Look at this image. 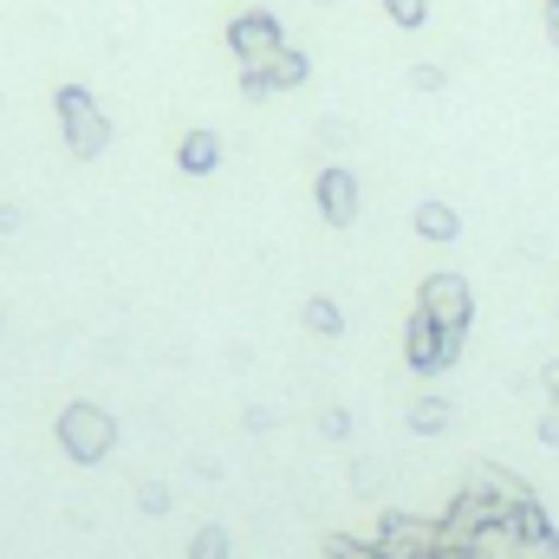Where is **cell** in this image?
Segmentation results:
<instances>
[{"label":"cell","instance_id":"6da1fadb","mask_svg":"<svg viewBox=\"0 0 559 559\" xmlns=\"http://www.w3.org/2000/svg\"><path fill=\"white\" fill-rule=\"evenodd\" d=\"M52 118H59V138H66V150H72L79 163L105 156V143H111V118H105V105H98L85 85H59V92H52Z\"/></svg>","mask_w":559,"mask_h":559},{"label":"cell","instance_id":"7a4b0ae2","mask_svg":"<svg viewBox=\"0 0 559 559\" xmlns=\"http://www.w3.org/2000/svg\"><path fill=\"white\" fill-rule=\"evenodd\" d=\"M59 449L79 462V468H92V462H105L111 449H118V417L105 411V404H66L59 411Z\"/></svg>","mask_w":559,"mask_h":559},{"label":"cell","instance_id":"3957f363","mask_svg":"<svg viewBox=\"0 0 559 559\" xmlns=\"http://www.w3.org/2000/svg\"><path fill=\"white\" fill-rule=\"evenodd\" d=\"M462 338H468V332H449V325H436L429 312H411V325H404V358H411V371H449V365L462 358Z\"/></svg>","mask_w":559,"mask_h":559},{"label":"cell","instance_id":"277c9868","mask_svg":"<svg viewBox=\"0 0 559 559\" xmlns=\"http://www.w3.org/2000/svg\"><path fill=\"white\" fill-rule=\"evenodd\" d=\"M222 39H228V52H235L241 66H267L280 46H286V33H280V13H267V7H248V13H235Z\"/></svg>","mask_w":559,"mask_h":559},{"label":"cell","instance_id":"5b68a950","mask_svg":"<svg viewBox=\"0 0 559 559\" xmlns=\"http://www.w3.org/2000/svg\"><path fill=\"white\" fill-rule=\"evenodd\" d=\"M417 312H429V319L449 325V332H468V319H475V293H468V280L462 274H429L417 286Z\"/></svg>","mask_w":559,"mask_h":559},{"label":"cell","instance_id":"8992f818","mask_svg":"<svg viewBox=\"0 0 559 559\" xmlns=\"http://www.w3.org/2000/svg\"><path fill=\"white\" fill-rule=\"evenodd\" d=\"M312 79V59L299 46H280L267 66H241V98H274V92H299Z\"/></svg>","mask_w":559,"mask_h":559},{"label":"cell","instance_id":"52a82bcc","mask_svg":"<svg viewBox=\"0 0 559 559\" xmlns=\"http://www.w3.org/2000/svg\"><path fill=\"white\" fill-rule=\"evenodd\" d=\"M442 547V534H436V521H411V514H384L378 521V554L384 559H429Z\"/></svg>","mask_w":559,"mask_h":559},{"label":"cell","instance_id":"ba28073f","mask_svg":"<svg viewBox=\"0 0 559 559\" xmlns=\"http://www.w3.org/2000/svg\"><path fill=\"white\" fill-rule=\"evenodd\" d=\"M312 202H319V215H325L332 228H352V222H358V176H352L345 163L319 169V176H312Z\"/></svg>","mask_w":559,"mask_h":559},{"label":"cell","instance_id":"9c48e42d","mask_svg":"<svg viewBox=\"0 0 559 559\" xmlns=\"http://www.w3.org/2000/svg\"><path fill=\"white\" fill-rule=\"evenodd\" d=\"M176 169H182V176H215V169H222V138H215V131H182Z\"/></svg>","mask_w":559,"mask_h":559},{"label":"cell","instance_id":"30bf717a","mask_svg":"<svg viewBox=\"0 0 559 559\" xmlns=\"http://www.w3.org/2000/svg\"><path fill=\"white\" fill-rule=\"evenodd\" d=\"M411 228H417L423 241H436V248H442V241H455V235H462V215H455L449 202H436V195H429V202H417Z\"/></svg>","mask_w":559,"mask_h":559},{"label":"cell","instance_id":"8fae6325","mask_svg":"<svg viewBox=\"0 0 559 559\" xmlns=\"http://www.w3.org/2000/svg\"><path fill=\"white\" fill-rule=\"evenodd\" d=\"M468 488H481V495H495V501H508V508L534 501V495H527V481H514V475H508V468H495V462H481V468L468 475Z\"/></svg>","mask_w":559,"mask_h":559},{"label":"cell","instance_id":"7c38bea8","mask_svg":"<svg viewBox=\"0 0 559 559\" xmlns=\"http://www.w3.org/2000/svg\"><path fill=\"white\" fill-rule=\"evenodd\" d=\"M306 332H319V338H338V332H345V312H338V299L312 293V299H306Z\"/></svg>","mask_w":559,"mask_h":559},{"label":"cell","instance_id":"4fadbf2b","mask_svg":"<svg viewBox=\"0 0 559 559\" xmlns=\"http://www.w3.org/2000/svg\"><path fill=\"white\" fill-rule=\"evenodd\" d=\"M411 429H417V436H442V429H449V404H442V397H417V404H411Z\"/></svg>","mask_w":559,"mask_h":559},{"label":"cell","instance_id":"5bb4252c","mask_svg":"<svg viewBox=\"0 0 559 559\" xmlns=\"http://www.w3.org/2000/svg\"><path fill=\"white\" fill-rule=\"evenodd\" d=\"M189 559H228V527H195L189 534Z\"/></svg>","mask_w":559,"mask_h":559},{"label":"cell","instance_id":"9a60e30c","mask_svg":"<svg viewBox=\"0 0 559 559\" xmlns=\"http://www.w3.org/2000/svg\"><path fill=\"white\" fill-rule=\"evenodd\" d=\"M384 20L404 26V33H417L423 20H429V0H384Z\"/></svg>","mask_w":559,"mask_h":559},{"label":"cell","instance_id":"2e32d148","mask_svg":"<svg viewBox=\"0 0 559 559\" xmlns=\"http://www.w3.org/2000/svg\"><path fill=\"white\" fill-rule=\"evenodd\" d=\"M325 559H378V540H352V534H332Z\"/></svg>","mask_w":559,"mask_h":559},{"label":"cell","instance_id":"e0dca14e","mask_svg":"<svg viewBox=\"0 0 559 559\" xmlns=\"http://www.w3.org/2000/svg\"><path fill=\"white\" fill-rule=\"evenodd\" d=\"M319 429H325L332 442H345V436H352V411H338V404H332V411H319Z\"/></svg>","mask_w":559,"mask_h":559},{"label":"cell","instance_id":"ac0fdd59","mask_svg":"<svg viewBox=\"0 0 559 559\" xmlns=\"http://www.w3.org/2000/svg\"><path fill=\"white\" fill-rule=\"evenodd\" d=\"M138 508H150V514H169V488H163V481H143V488H138Z\"/></svg>","mask_w":559,"mask_h":559},{"label":"cell","instance_id":"d6986e66","mask_svg":"<svg viewBox=\"0 0 559 559\" xmlns=\"http://www.w3.org/2000/svg\"><path fill=\"white\" fill-rule=\"evenodd\" d=\"M411 85H417V92H442L449 72H442V66H411Z\"/></svg>","mask_w":559,"mask_h":559},{"label":"cell","instance_id":"ffe728a7","mask_svg":"<svg viewBox=\"0 0 559 559\" xmlns=\"http://www.w3.org/2000/svg\"><path fill=\"white\" fill-rule=\"evenodd\" d=\"M540 33H547V46H559V0H540Z\"/></svg>","mask_w":559,"mask_h":559},{"label":"cell","instance_id":"44dd1931","mask_svg":"<svg viewBox=\"0 0 559 559\" xmlns=\"http://www.w3.org/2000/svg\"><path fill=\"white\" fill-rule=\"evenodd\" d=\"M540 442H554L559 449V404H547V417H540Z\"/></svg>","mask_w":559,"mask_h":559},{"label":"cell","instance_id":"7402d4cb","mask_svg":"<svg viewBox=\"0 0 559 559\" xmlns=\"http://www.w3.org/2000/svg\"><path fill=\"white\" fill-rule=\"evenodd\" d=\"M540 384H547V404H559V358L547 365V371H540Z\"/></svg>","mask_w":559,"mask_h":559},{"label":"cell","instance_id":"603a6c76","mask_svg":"<svg viewBox=\"0 0 559 559\" xmlns=\"http://www.w3.org/2000/svg\"><path fill=\"white\" fill-rule=\"evenodd\" d=\"M13 228H20V209H13V202H0V235H13Z\"/></svg>","mask_w":559,"mask_h":559},{"label":"cell","instance_id":"cb8c5ba5","mask_svg":"<svg viewBox=\"0 0 559 559\" xmlns=\"http://www.w3.org/2000/svg\"><path fill=\"white\" fill-rule=\"evenodd\" d=\"M312 7H338V0H312Z\"/></svg>","mask_w":559,"mask_h":559}]
</instances>
